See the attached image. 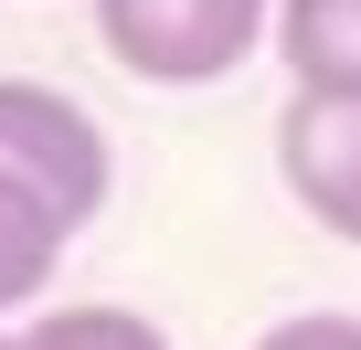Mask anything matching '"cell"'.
<instances>
[{"label": "cell", "instance_id": "obj_2", "mask_svg": "<svg viewBox=\"0 0 361 350\" xmlns=\"http://www.w3.org/2000/svg\"><path fill=\"white\" fill-rule=\"evenodd\" d=\"M0 181H32L75 234L106 213V181H117V159H106V127L64 96V85H32V75H0Z\"/></svg>", "mask_w": 361, "mask_h": 350}, {"label": "cell", "instance_id": "obj_5", "mask_svg": "<svg viewBox=\"0 0 361 350\" xmlns=\"http://www.w3.org/2000/svg\"><path fill=\"white\" fill-rule=\"evenodd\" d=\"M64 244H75V223H64L32 181H0V308L43 297L54 265H64Z\"/></svg>", "mask_w": 361, "mask_h": 350}, {"label": "cell", "instance_id": "obj_8", "mask_svg": "<svg viewBox=\"0 0 361 350\" xmlns=\"http://www.w3.org/2000/svg\"><path fill=\"white\" fill-rule=\"evenodd\" d=\"M0 350H32V339H0Z\"/></svg>", "mask_w": 361, "mask_h": 350}, {"label": "cell", "instance_id": "obj_1", "mask_svg": "<svg viewBox=\"0 0 361 350\" xmlns=\"http://www.w3.org/2000/svg\"><path fill=\"white\" fill-rule=\"evenodd\" d=\"M276 22V0H96V43L138 85H213Z\"/></svg>", "mask_w": 361, "mask_h": 350}, {"label": "cell", "instance_id": "obj_3", "mask_svg": "<svg viewBox=\"0 0 361 350\" xmlns=\"http://www.w3.org/2000/svg\"><path fill=\"white\" fill-rule=\"evenodd\" d=\"M276 170H287V192L319 234L361 244V96H287Z\"/></svg>", "mask_w": 361, "mask_h": 350}, {"label": "cell", "instance_id": "obj_4", "mask_svg": "<svg viewBox=\"0 0 361 350\" xmlns=\"http://www.w3.org/2000/svg\"><path fill=\"white\" fill-rule=\"evenodd\" d=\"M276 54L298 96H361V0H276Z\"/></svg>", "mask_w": 361, "mask_h": 350}, {"label": "cell", "instance_id": "obj_6", "mask_svg": "<svg viewBox=\"0 0 361 350\" xmlns=\"http://www.w3.org/2000/svg\"><path fill=\"white\" fill-rule=\"evenodd\" d=\"M22 339L32 350H170L159 318H138V308H43Z\"/></svg>", "mask_w": 361, "mask_h": 350}, {"label": "cell", "instance_id": "obj_7", "mask_svg": "<svg viewBox=\"0 0 361 350\" xmlns=\"http://www.w3.org/2000/svg\"><path fill=\"white\" fill-rule=\"evenodd\" d=\"M255 350H361V318L350 308H308V318H276Z\"/></svg>", "mask_w": 361, "mask_h": 350}]
</instances>
